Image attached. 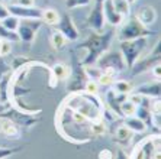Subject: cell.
<instances>
[{
  "instance_id": "6da1fadb",
  "label": "cell",
  "mask_w": 161,
  "mask_h": 159,
  "mask_svg": "<svg viewBox=\"0 0 161 159\" xmlns=\"http://www.w3.org/2000/svg\"><path fill=\"white\" fill-rule=\"evenodd\" d=\"M55 127L58 133L71 143H87L108 132V126L103 120L92 122L64 103H60L57 110Z\"/></svg>"
},
{
  "instance_id": "7a4b0ae2",
  "label": "cell",
  "mask_w": 161,
  "mask_h": 159,
  "mask_svg": "<svg viewBox=\"0 0 161 159\" xmlns=\"http://www.w3.org/2000/svg\"><path fill=\"white\" fill-rule=\"evenodd\" d=\"M61 103H64L73 110L79 111L80 114H83L92 122L100 120L102 111L105 109V104L100 100L99 94H92L86 91L70 93Z\"/></svg>"
},
{
  "instance_id": "3957f363",
  "label": "cell",
  "mask_w": 161,
  "mask_h": 159,
  "mask_svg": "<svg viewBox=\"0 0 161 159\" xmlns=\"http://www.w3.org/2000/svg\"><path fill=\"white\" fill-rule=\"evenodd\" d=\"M113 36H115V30L113 29L103 30L100 34L92 32L86 41H83L81 44L77 45L75 49H84V51H86V56H84V59H81L83 67L94 65V62H96L106 51H109L110 44H112V41H113Z\"/></svg>"
},
{
  "instance_id": "277c9868",
  "label": "cell",
  "mask_w": 161,
  "mask_h": 159,
  "mask_svg": "<svg viewBox=\"0 0 161 159\" xmlns=\"http://www.w3.org/2000/svg\"><path fill=\"white\" fill-rule=\"evenodd\" d=\"M153 35H158V32L142 25L135 15H129L128 18H125V20L119 28V32H118L119 41H129V39H136V38L142 36L148 38Z\"/></svg>"
},
{
  "instance_id": "5b68a950",
  "label": "cell",
  "mask_w": 161,
  "mask_h": 159,
  "mask_svg": "<svg viewBox=\"0 0 161 159\" xmlns=\"http://www.w3.org/2000/svg\"><path fill=\"white\" fill-rule=\"evenodd\" d=\"M147 45H148V38H136V39H129V41H119V52L122 58H124L125 67L131 70L136 59L141 56L145 51Z\"/></svg>"
},
{
  "instance_id": "8992f818",
  "label": "cell",
  "mask_w": 161,
  "mask_h": 159,
  "mask_svg": "<svg viewBox=\"0 0 161 159\" xmlns=\"http://www.w3.org/2000/svg\"><path fill=\"white\" fill-rule=\"evenodd\" d=\"M41 113L42 111H25L20 110V109L12 106V104H8L3 110L0 111V116L3 117L10 119L13 123L19 126V127H31V126L36 125L38 122H41Z\"/></svg>"
},
{
  "instance_id": "52a82bcc",
  "label": "cell",
  "mask_w": 161,
  "mask_h": 159,
  "mask_svg": "<svg viewBox=\"0 0 161 159\" xmlns=\"http://www.w3.org/2000/svg\"><path fill=\"white\" fill-rule=\"evenodd\" d=\"M71 59H73V67L70 68V77H68V84H67V91L68 93H79L84 91V85L87 82V74L84 71V67L81 64V59L75 55V52H71Z\"/></svg>"
},
{
  "instance_id": "ba28073f",
  "label": "cell",
  "mask_w": 161,
  "mask_h": 159,
  "mask_svg": "<svg viewBox=\"0 0 161 159\" xmlns=\"http://www.w3.org/2000/svg\"><path fill=\"white\" fill-rule=\"evenodd\" d=\"M160 44L161 42H160V38H158L155 46H154V48L151 49L145 56H142V58L139 56V58L136 59V62L134 64V67L129 70L131 71V77H138V75L144 74V72H147V71H150L157 62H161Z\"/></svg>"
},
{
  "instance_id": "9c48e42d",
  "label": "cell",
  "mask_w": 161,
  "mask_h": 159,
  "mask_svg": "<svg viewBox=\"0 0 161 159\" xmlns=\"http://www.w3.org/2000/svg\"><path fill=\"white\" fill-rule=\"evenodd\" d=\"M94 65L102 71H115V72H122L125 70L124 58L119 51H106L100 58L94 62Z\"/></svg>"
},
{
  "instance_id": "30bf717a",
  "label": "cell",
  "mask_w": 161,
  "mask_h": 159,
  "mask_svg": "<svg viewBox=\"0 0 161 159\" xmlns=\"http://www.w3.org/2000/svg\"><path fill=\"white\" fill-rule=\"evenodd\" d=\"M42 25H44V22H42L41 19H20L18 30H16V34L19 36V41L31 45L35 41L38 30L41 29Z\"/></svg>"
},
{
  "instance_id": "8fae6325",
  "label": "cell",
  "mask_w": 161,
  "mask_h": 159,
  "mask_svg": "<svg viewBox=\"0 0 161 159\" xmlns=\"http://www.w3.org/2000/svg\"><path fill=\"white\" fill-rule=\"evenodd\" d=\"M55 28L57 30H60L61 34L65 36L67 41L75 42L80 39V32L74 23V19L71 18L70 13H63V15L60 13V20L55 25Z\"/></svg>"
},
{
  "instance_id": "7c38bea8",
  "label": "cell",
  "mask_w": 161,
  "mask_h": 159,
  "mask_svg": "<svg viewBox=\"0 0 161 159\" xmlns=\"http://www.w3.org/2000/svg\"><path fill=\"white\" fill-rule=\"evenodd\" d=\"M108 129H110V132L113 133V137H115V142L119 143L122 148L131 145L132 137H134V132L131 129H128L126 126L122 123L120 119L116 120L115 123H112L110 126H108Z\"/></svg>"
},
{
  "instance_id": "4fadbf2b",
  "label": "cell",
  "mask_w": 161,
  "mask_h": 159,
  "mask_svg": "<svg viewBox=\"0 0 161 159\" xmlns=\"http://www.w3.org/2000/svg\"><path fill=\"white\" fill-rule=\"evenodd\" d=\"M9 13L19 19H41L42 16V9L36 8V6H19V4L9 3L8 4Z\"/></svg>"
},
{
  "instance_id": "5bb4252c",
  "label": "cell",
  "mask_w": 161,
  "mask_h": 159,
  "mask_svg": "<svg viewBox=\"0 0 161 159\" xmlns=\"http://www.w3.org/2000/svg\"><path fill=\"white\" fill-rule=\"evenodd\" d=\"M86 23L93 32H103L105 30V18H103V10H102V4H94L92 12L89 13L86 19Z\"/></svg>"
},
{
  "instance_id": "9a60e30c",
  "label": "cell",
  "mask_w": 161,
  "mask_h": 159,
  "mask_svg": "<svg viewBox=\"0 0 161 159\" xmlns=\"http://www.w3.org/2000/svg\"><path fill=\"white\" fill-rule=\"evenodd\" d=\"M102 10H103V18H105V22L108 25H110L112 28L115 26H120L122 22L125 20V18L120 15L119 12L115 9L112 0H105L102 3Z\"/></svg>"
},
{
  "instance_id": "2e32d148",
  "label": "cell",
  "mask_w": 161,
  "mask_h": 159,
  "mask_svg": "<svg viewBox=\"0 0 161 159\" xmlns=\"http://www.w3.org/2000/svg\"><path fill=\"white\" fill-rule=\"evenodd\" d=\"M134 15L136 16V19H138L142 25L148 26V28L157 22V18H158V13H157V10H155V8L150 6V4L141 6V8L136 10V13H134Z\"/></svg>"
},
{
  "instance_id": "e0dca14e",
  "label": "cell",
  "mask_w": 161,
  "mask_h": 159,
  "mask_svg": "<svg viewBox=\"0 0 161 159\" xmlns=\"http://www.w3.org/2000/svg\"><path fill=\"white\" fill-rule=\"evenodd\" d=\"M70 72H71V70L65 65V64H55L54 67H51V70H49V77H51V80H49V87H57V84L60 81H65V80H68V77H70Z\"/></svg>"
},
{
  "instance_id": "ac0fdd59",
  "label": "cell",
  "mask_w": 161,
  "mask_h": 159,
  "mask_svg": "<svg viewBox=\"0 0 161 159\" xmlns=\"http://www.w3.org/2000/svg\"><path fill=\"white\" fill-rule=\"evenodd\" d=\"M132 91L139 94V96L147 97V98H150V100H154V98L157 100L161 96V84H160V81L155 80V81L144 84V85H141V87H138V88L132 90Z\"/></svg>"
},
{
  "instance_id": "d6986e66",
  "label": "cell",
  "mask_w": 161,
  "mask_h": 159,
  "mask_svg": "<svg viewBox=\"0 0 161 159\" xmlns=\"http://www.w3.org/2000/svg\"><path fill=\"white\" fill-rule=\"evenodd\" d=\"M0 135H3L6 137H19L20 127L12 122L10 119L0 116Z\"/></svg>"
},
{
  "instance_id": "ffe728a7",
  "label": "cell",
  "mask_w": 161,
  "mask_h": 159,
  "mask_svg": "<svg viewBox=\"0 0 161 159\" xmlns=\"http://www.w3.org/2000/svg\"><path fill=\"white\" fill-rule=\"evenodd\" d=\"M120 120H122V123L126 126L128 129H131L134 133H144L147 130L145 123L139 117H136V116H129V117H124V119H120Z\"/></svg>"
},
{
  "instance_id": "44dd1931",
  "label": "cell",
  "mask_w": 161,
  "mask_h": 159,
  "mask_svg": "<svg viewBox=\"0 0 161 159\" xmlns=\"http://www.w3.org/2000/svg\"><path fill=\"white\" fill-rule=\"evenodd\" d=\"M41 20L44 23L49 26H55L60 20V12L55 10V9H42V16H41Z\"/></svg>"
},
{
  "instance_id": "7402d4cb",
  "label": "cell",
  "mask_w": 161,
  "mask_h": 159,
  "mask_svg": "<svg viewBox=\"0 0 161 159\" xmlns=\"http://www.w3.org/2000/svg\"><path fill=\"white\" fill-rule=\"evenodd\" d=\"M110 87L116 93H119V94H131L132 90H134V87H132V84L129 81H126V80H118V78L113 81V84Z\"/></svg>"
},
{
  "instance_id": "603a6c76",
  "label": "cell",
  "mask_w": 161,
  "mask_h": 159,
  "mask_svg": "<svg viewBox=\"0 0 161 159\" xmlns=\"http://www.w3.org/2000/svg\"><path fill=\"white\" fill-rule=\"evenodd\" d=\"M136 107H138V106H136V104H135L132 100H129V98L124 100L122 103H120V106H119V110H120V116H122V119H124V117H129V116H135Z\"/></svg>"
},
{
  "instance_id": "cb8c5ba5",
  "label": "cell",
  "mask_w": 161,
  "mask_h": 159,
  "mask_svg": "<svg viewBox=\"0 0 161 159\" xmlns=\"http://www.w3.org/2000/svg\"><path fill=\"white\" fill-rule=\"evenodd\" d=\"M67 39H65V36H64L63 34H61L60 30H54L53 34H51V36H49V45L53 46L54 49H61L64 48V45L67 44Z\"/></svg>"
},
{
  "instance_id": "d4e9b609",
  "label": "cell",
  "mask_w": 161,
  "mask_h": 159,
  "mask_svg": "<svg viewBox=\"0 0 161 159\" xmlns=\"http://www.w3.org/2000/svg\"><path fill=\"white\" fill-rule=\"evenodd\" d=\"M116 78H118V72H115V71H102L96 81H97L99 85H108V87H110Z\"/></svg>"
},
{
  "instance_id": "484cf974",
  "label": "cell",
  "mask_w": 161,
  "mask_h": 159,
  "mask_svg": "<svg viewBox=\"0 0 161 159\" xmlns=\"http://www.w3.org/2000/svg\"><path fill=\"white\" fill-rule=\"evenodd\" d=\"M112 3H113V6H115V9H116L124 18H128V16L131 15V4L128 3L126 0H112Z\"/></svg>"
},
{
  "instance_id": "4316f807",
  "label": "cell",
  "mask_w": 161,
  "mask_h": 159,
  "mask_svg": "<svg viewBox=\"0 0 161 159\" xmlns=\"http://www.w3.org/2000/svg\"><path fill=\"white\" fill-rule=\"evenodd\" d=\"M19 22H20V19L13 15H9L8 18H4L3 20H0V23L3 25V28H6V29L10 30V32H16V30H18Z\"/></svg>"
},
{
  "instance_id": "83f0119b",
  "label": "cell",
  "mask_w": 161,
  "mask_h": 159,
  "mask_svg": "<svg viewBox=\"0 0 161 159\" xmlns=\"http://www.w3.org/2000/svg\"><path fill=\"white\" fill-rule=\"evenodd\" d=\"M0 39H6L9 42H19V36L16 32H10L6 28H3V25L0 23Z\"/></svg>"
},
{
  "instance_id": "f1b7e54d",
  "label": "cell",
  "mask_w": 161,
  "mask_h": 159,
  "mask_svg": "<svg viewBox=\"0 0 161 159\" xmlns=\"http://www.w3.org/2000/svg\"><path fill=\"white\" fill-rule=\"evenodd\" d=\"M93 0H65V8L67 9H77V8H84L92 4Z\"/></svg>"
},
{
  "instance_id": "f546056e",
  "label": "cell",
  "mask_w": 161,
  "mask_h": 159,
  "mask_svg": "<svg viewBox=\"0 0 161 159\" xmlns=\"http://www.w3.org/2000/svg\"><path fill=\"white\" fill-rule=\"evenodd\" d=\"M19 151H22V146H18V148H0V159H8L12 155L18 153Z\"/></svg>"
},
{
  "instance_id": "4dcf8cb0",
  "label": "cell",
  "mask_w": 161,
  "mask_h": 159,
  "mask_svg": "<svg viewBox=\"0 0 161 159\" xmlns=\"http://www.w3.org/2000/svg\"><path fill=\"white\" fill-rule=\"evenodd\" d=\"M9 72H10V64L6 61L4 56H0V81H2L4 75H8Z\"/></svg>"
},
{
  "instance_id": "1f68e13d",
  "label": "cell",
  "mask_w": 161,
  "mask_h": 159,
  "mask_svg": "<svg viewBox=\"0 0 161 159\" xmlns=\"http://www.w3.org/2000/svg\"><path fill=\"white\" fill-rule=\"evenodd\" d=\"M12 52V42L6 41V39H0V56H6Z\"/></svg>"
},
{
  "instance_id": "d6a6232c",
  "label": "cell",
  "mask_w": 161,
  "mask_h": 159,
  "mask_svg": "<svg viewBox=\"0 0 161 159\" xmlns=\"http://www.w3.org/2000/svg\"><path fill=\"white\" fill-rule=\"evenodd\" d=\"M84 91L86 93H92V94H97L99 93V84L94 80H87L86 85H84Z\"/></svg>"
},
{
  "instance_id": "836d02e7",
  "label": "cell",
  "mask_w": 161,
  "mask_h": 159,
  "mask_svg": "<svg viewBox=\"0 0 161 159\" xmlns=\"http://www.w3.org/2000/svg\"><path fill=\"white\" fill-rule=\"evenodd\" d=\"M150 71H151V74H153V77L155 78L157 81H160L161 80V62H157Z\"/></svg>"
},
{
  "instance_id": "e575fe53",
  "label": "cell",
  "mask_w": 161,
  "mask_h": 159,
  "mask_svg": "<svg viewBox=\"0 0 161 159\" xmlns=\"http://www.w3.org/2000/svg\"><path fill=\"white\" fill-rule=\"evenodd\" d=\"M113 158L115 156H113V152L110 149H102L97 155V159H113Z\"/></svg>"
},
{
  "instance_id": "d590c367",
  "label": "cell",
  "mask_w": 161,
  "mask_h": 159,
  "mask_svg": "<svg viewBox=\"0 0 161 159\" xmlns=\"http://www.w3.org/2000/svg\"><path fill=\"white\" fill-rule=\"evenodd\" d=\"M9 15H10V13H9L8 4L3 3V2H0V20H3V19L8 18Z\"/></svg>"
},
{
  "instance_id": "8d00e7d4",
  "label": "cell",
  "mask_w": 161,
  "mask_h": 159,
  "mask_svg": "<svg viewBox=\"0 0 161 159\" xmlns=\"http://www.w3.org/2000/svg\"><path fill=\"white\" fill-rule=\"evenodd\" d=\"M113 159H129V155H128V153L122 148H119L116 151V155H115V158H113Z\"/></svg>"
},
{
  "instance_id": "74e56055",
  "label": "cell",
  "mask_w": 161,
  "mask_h": 159,
  "mask_svg": "<svg viewBox=\"0 0 161 159\" xmlns=\"http://www.w3.org/2000/svg\"><path fill=\"white\" fill-rule=\"evenodd\" d=\"M15 4H19V6H28V8H31V6H35V0H16Z\"/></svg>"
},
{
  "instance_id": "f35d334b",
  "label": "cell",
  "mask_w": 161,
  "mask_h": 159,
  "mask_svg": "<svg viewBox=\"0 0 161 159\" xmlns=\"http://www.w3.org/2000/svg\"><path fill=\"white\" fill-rule=\"evenodd\" d=\"M105 0H94V4H102Z\"/></svg>"
},
{
  "instance_id": "ab89813d",
  "label": "cell",
  "mask_w": 161,
  "mask_h": 159,
  "mask_svg": "<svg viewBox=\"0 0 161 159\" xmlns=\"http://www.w3.org/2000/svg\"><path fill=\"white\" fill-rule=\"evenodd\" d=\"M126 2H128V3H129V4H134L135 2H138V0H126Z\"/></svg>"
},
{
  "instance_id": "60d3db41",
  "label": "cell",
  "mask_w": 161,
  "mask_h": 159,
  "mask_svg": "<svg viewBox=\"0 0 161 159\" xmlns=\"http://www.w3.org/2000/svg\"><path fill=\"white\" fill-rule=\"evenodd\" d=\"M0 2H3V3H6V4L12 3V0H0Z\"/></svg>"
},
{
  "instance_id": "b9f144b4",
  "label": "cell",
  "mask_w": 161,
  "mask_h": 159,
  "mask_svg": "<svg viewBox=\"0 0 161 159\" xmlns=\"http://www.w3.org/2000/svg\"><path fill=\"white\" fill-rule=\"evenodd\" d=\"M3 109H4V106H3V104H2V103H0V111L3 110Z\"/></svg>"
}]
</instances>
